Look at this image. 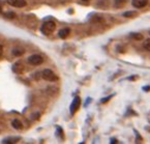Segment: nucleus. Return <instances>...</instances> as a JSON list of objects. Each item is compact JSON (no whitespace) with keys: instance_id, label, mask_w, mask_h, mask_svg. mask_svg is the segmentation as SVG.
<instances>
[{"instance_id":"f257e3e1","label":"nucleus","mask_w":150,"mask_h":144,"mask_svg":"<svg viewBox=\"0 0 150 144\" xmlns=\"http://www.w3.org/2000/svg\"><path fill=\"white\" fill-rule=\"evenodd\" d=\"M56 29V23L53 21H46V22L42 23V27H40V31L45 35H49L51 34L52 32H54Z\"/></svg>"},{"instance_id":"f03ea898","label":"nucleus","mask_w":150,"mask_h":144,"mask_svg":"<svg viewBox=\"0 0 150 144\" xmlns=\"http://www.w3.org/2000/svg\"><path fill=\"white\" fill-rule=\"evenodd\" d=\"M40 74H42L40 77L44 80H46V81H49V82H56L58 80L57 75H56L53 71H51V70H49V69L44 70Z\"/></svg>"},{"instance_id":"7ed1b4c3","label":"nucleus","mask_w":150,"mask_h":144,"mask_svg":"<svg viewBox=\"0 0 150 144\" xmlns=\"http://www.w3.org/2000/svg\"><path fill=\"white\" fill-rule=\"evenodd\" d=\"M27 61H28V63L31 65H42V61H44V58L40 55H38V54H34V55L29 56Z\"/></svg>"},{"instance_id":"20e7f679","label":"nucleus","mask_w":150,"mask_h":144,"mask_svg":"<svg viewBox=\"0 0 150 144\" xmlns=\"http://www.w3.org/2000/svg\"><path fill=\"white\" fill-rule=\"evenodd\" d=\"M80 105H81V99H80L79 96H76V98L74 99L73 103L71 104V107H69V111H71V115H74V114L79 110Z\"/></svg>"},{"instance_id":"39448f33","label":"nucleus","mask_w":150,"mask_h":144,"mask_svg":"<svg viewBox=\"0 0 150 144\" xmlns=\"http://www.w3.org/2000/svg\"><path fill=\"white\" fill-rule=\"evenodd\" d=\"M7 3L9 5L13 7H18V9H21V7L26 6V1L25 0H7Z\"/></svg>"},{"instance_id":"423d86ee","label":"nucleus","mask_w":150,"mask_h":144,"mask_svg":"<svg viewBox=\"0 0 150 144\" xmlns=\"http://www.w3.org/2000/svg\"><path fill=\"white\" fill-rule=\"evenodd\" d=\"M132 4L136 9H142L148 4V0H132Z\"/></svg>"},{"instance_id":"0eeeda50","label":"nucleus","mask_w":150,"mask_h":144,"mask_svg":"<svg viewBox=\"0 0 150 144\" xmlns=\"http://www.w3.org/2000/svg\"><path fill=\"white\" fill-rule=\"evenodd\" d=\"M69 32H71V30H69V28H63V29H61V30H59L58 36H59L60 38H67Z\"/></svg>"},{"instance_id":"6e6552de","label":"nucleus","mask_w":150,"mask_h":144,"mask_svg":"<svg viewBox=\"0 0 150 144\" xmlns=\"http://www.w3.org/2000/svg\"><path fill=\"white\" fill-rule=\"evenodd\" d=\"M11 126H13V128L16 130L23 129V123L21 122V120H19V119H13V121H11Z\"/></svg>"},{"instance_id":"1a4fd4ad","label":"nucleus","mask_w":150,"mask_h":144,"mask_svg":"<svg viewBox=\"0 0 150 144\" xmlns=\"http://www.w3.org/2000/svg\"><path fill=\"white\" fill-rule=\"evenodd\" d=\"M139 15L138 13V11H125V13H123V17H125V18H136L137 16Z\"/></svg>"},{"instance_id":"9d476101","label":"nucleus","mask_w":150,"mask_h":144,"mask_svg":"<svg viewBox=\"0 0 150 144\" xmlns=\"http://www.w3.org/2000/svg\"><path fill=\"white\" fill-rule=\"evenodd\" d=\"M126 4V0H115L114 1V6L119 9V7H122Z\"/></svg>"},{"instance_id":"9b49d317","label":"nucleus","mask_w":150,"mask_h":144,"mask_svg":"<svg viewBox=\"0 0 150 144\" xmlns=\"http://www.w3.org/2000/svg\"><path fill=\"white\" fill-rule=\"evenodd\" d=\"M129 36L134 40H143V35L141 33H138V32H132V33L129 34Z\"/></svg>"},{"instance_id":"f8f14e48","label":"nucleus","mask_w":150,"mask_h":144,"mask_svg":"<svg viewBox=\"0 0 150 144\" xmlns=\"http://www.w3.org/2000/svg\"><path fill=\"white\" fill-rule=\"evenodd\" d=\"M143 47H144V49L150 52V38L145 40V42L143 43Z\"/></svg>"},{"instance_id":"ddd939ff","label":"nucleus","mask_w":150,"mask_h":144,"mask_svg":"<svg viewBox=\"0 0 150 144\" xmlns=\"http://www.w3.org/2000/svg\"><path fill=\"white\" fill-rule=\"evenodd\" d=\"M2 142L3 143H16V142H18V138H6Z\"/></svg>"},{"instance_id":"4468645a","label":"nucleus","mask_w":150,"mask_h":144,"mask_svg":"<svg viewBox=\"0 0 150 144\" xmlns=\"http://www.w3.org/2000/svg\"><path fill=\"white\" fill-rule=\"evenodd\" d=\"M23 53H24V51H23L22 49H13V54L15 56H21V55H23Z\"/></svg>"},{"instance_id":"2eb2a0df","label":"nucleus","mask_w":150,"mask_h":144,"mask_svg":"<svg viewBox=\"0 0 150 144\" xmlns=\"http://www.w3.org/2000/svg\"><path fill=\"white\" fill-rule=\"evenodd\" d=\"M112 96H113V95H110V96H107V98L103 99V100H102V101H100V102H102V103H106V102H108V101H109V100H110V99H111V98H112Z\"/></svg>"},{"instance_id":"dca6fc26","label":"nucleus","mask_w":150,"mask_h":144,"mask_svg":"<svg viewBox=\"0 0 150 144\" xmlns=\"http://www.w3.org/2000/svg\"><path fill=\"white\" fill-rule=\"evenodd\" d=\"M2 54H3V47L0 45V57L2 56Z\"/></svg>"},{"instance_id":"f3484780","label":"nucleus","mask_w":150,"mask_h":144,"mask_svg":"<svg viewBox=\"0 0 150 144\" xmlns=\"http://www.w3.org/2000/svg\"><path fill=\"white\" fill-rule=\"evenodd\" d=\"M116 142H117V141H116V139H114V138H112V139H111V143H112V144L116 143Z\"/></svg>"},{"instance_id":"a211bd4d","label":"nucleus","mask_w":150,"mask_h":144,"mask_svg":"<svg viewBox=\"0 0 150 144\" xmlns=\"http://www.w3.org/2000/svg\"><path fill=\"white\" fill-rule=\"evenodd\" d=\"M143 89L144 90H150V86H145V87H143Z\"/></svg>"},{"instance_id":"6ab92c4d","label":"nucleus","mask_w":150,"mask_h":144,"mask_svg":"<svg viewBox=\"0 0 150 144\" xmlns=\"http://www.w3.org/2000/svg\"><path fill=\"white\" fill-rule=\"evenodd\" d=\"M83 1H88V0H83Z\"/></svg>"},{"instance_id":"aec40b11","label":"nucleus","mask_w":150,"mask_h":144,"mask_svg":"<svg viewBox=\"0 0 150 144\" xmlns=\"http://www.w3.org/2000/svg\"><path fill=\"white\" fill-rule=\"evenodd\" d=\"M149 33H150V30H149Z\"/></svg>"}]
</instances>
